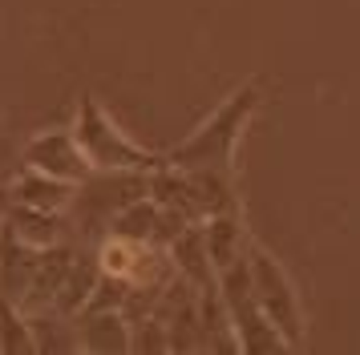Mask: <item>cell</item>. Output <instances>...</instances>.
<instances>
[{
    "mask_svg": "<svg viewBox=\"0 0 360 355\" xmlns=\"http://www.w3.org/2000/svg\"><path fill=\"white\" fill-rule=\"evenodd\" d=\"M259 105H263L259 81H243L174 149H166V161L179 166V170H235L239 142H243V133H247V126H251V117H255Z\"/></svg>",
    "mask_w": 360,
    "mask_h": 355,
    "instance_id": "1",
    "label": "cell"
},
{
    "mask_svg": "<svg viewBox=\"0 0 360 355\" xmlns=\"http://www.w3.org/2000/svg\"><path fill=\"white\" fill-rule=\"evenodd\" d=\"M73 138L82 145V154L89 158L94 170H122V174H158L166 170L170 161L166 154H154L150 145H138L126 133V129L117 126L114 117L105 113L94 93H82L77 97V105H73Z\"/></svg>",
    "mask_w": 360,
    "mask_h": 355,
    "instance_id": "2",
    "label": "cell"
},
{
    "mask_svg": "<svg viewBox=\"0 0 360 355\" xmlns=\"http://www.w3.org/2000/svg\"><path fill=\"white\" fill-rule=\"evenodd\" d=\"M214 283H219V299H223V311H227V323H231V331H235L239 351H247V355L292 351L288 339L276 331V323L263 315V307L255 303V295H251L247 250L239 258H231L227 267H219V271H214Z\"/></svg>",
    "mask_w": 360,
    "mask_h": 355,
    "instance_id": "3",
    "label": "cell"
},
{
    "mask_svg": "<svg viewBox=\"0 0 360 355\" xmlns=\"http://www.w3.org/2000/svg\"><path fill=\"white\" fill-rule=\"evenodd\" d=\"M247 274H251V295H255V303L263 307V315L276 323V331L288 339V347L295 351V347L304 343L308 319H304V299H300V290H295L292 274L283 271V262L255 239H247Z\"/></svg>",
    "mask_w": 360,
    "mask_h": 355,
    "instance_id": "4",
    "label": "cell"
},
{
    "mask_svg": "<svg viewBox=\"0 0 360 355\" xmlns=\"http://www.w3.org/2000/svg\"><path fill=\"white\" fill-rule=\"evenodd\" d=\"M20 161L29 170H41V174L57 178V182H69V186H82L85 178L94 174L89 158L82 154V145L73 138V129H41L33 133L25 149H20Z\"/></svg>",
    "mask_w": 360,
    "mask_h": 355,
    "instance_id": "5",
    "label": "cell"
},
{
    "mask_svg": "<svg viewBox=\"0 0 360 355\" xmlns=\"http://www.w3.org/2000/svg\"><path fill=\"white\" fill-rule=\"evenodd\" d=\"M41 255H45V246L25 242L8 226V218H0V295L4 299H13L17 307L25 303L37 279V267H41Z\"/></svg>",
    "mask_w": 360,
    "mask_h": 355,
    "instance_id": "6",
    "label": "cell"
},
{
    "mask_svg": "<svg viewBox=\"0 0 360 355\" xmlns=\"http://www.w3.org/2000/svg\"><path fill=\"white\" fill-rule=\"evenodd\" d=\"M77 343L89 355H117L130 351V315L122 307H85L73 315Z\"/></svg>",
    "mask_w": 360,
    "mask_h": 355,
    "instance_id": "7",
    "label": "cell"
},
{
    "mask_svg": "<svg viewBox=\"0 0 360 355\" xmlns=\"http://www.w3.org/2000/svg\"><path fill=\"white\" fill-rule=\"evenodd\" d=\"M73 190H77V186L57 182V178L41 174V170L20 166V174L13 178V186L4 194V202H17V206H29V210H49V214H69Z\"/></svg>",
    "mask_w": 360,
    "mask_h": 355,
    "instance_id": "8",
    "label": "cell"
},
{
    "mask_svg": "<svg viewBox=\"0 0 360 355\" xmlns=\"http://www.w3.org/2000/svg\"><path fill=\"white\" fill-rule=\"evenodd\" d=\"M4 218L33 246H57V242L73 239L69 214H49V210H29V206H17V202H4Z\"/></svg>",
    "mask_w": 360,
    "mask_h": 355,
    "instance_id": "9",
    "label": "cell"
},
{
    "mask_svg": "<svg viewBox=\"0 0 360 355\" xmlns=\"http://www.w3.org/2000/svg\"><path fill=\"white\" fill-rule=\"evenodd\" d=\"M0 351L4 355H37V339L29 327V311L0 295Z\"/></svg>",
    "mask_w": 360,
    "mask_h": 355,
    "instance_id": "10",
    "label": "cell"
}]
</instances>
